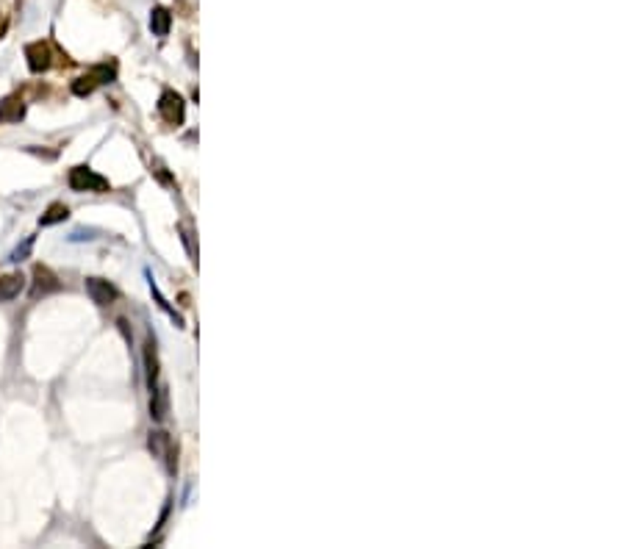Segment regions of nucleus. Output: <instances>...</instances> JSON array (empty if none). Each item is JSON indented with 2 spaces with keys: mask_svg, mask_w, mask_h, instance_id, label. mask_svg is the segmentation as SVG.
Masks as SVG:
<instances>
[{
  "mask_svg": "<svg viewBox=\"0 0 624 549\" xmlns=\"http://www.w3.org/2000/svg\"><path fill=\"white\" fill-rule=\"evenodd\" d=\"M67 183H69V189L72 192H95V194H103L111 189V183L98 175L92 166H72L69 169V175H67Z\"/></svg>",
  "mask_w": 624,
  "mask_h": 549,
  "instance_id": "f257e3e1",
  "label": "nucleus"
},
{
  "mask_svg": "<svg viewBox=\"0 0 624 549\" xmlns=\"http://www.w3.org/2000/svg\"><path fill=\"white\" fill-rule=\"evenodd\" d=\"M159 114L164 117L166 125H181L183 117H186V103H183V97L178 95V92H172V89L161 92V97H159Z\"/></svg>",
  "mask_w": 624,
  "mask_h": 549,
  "instance_id": "f03ea898",
  "label": "nucleus"
},
{
  "mask_svg": "<svg viewBox=\"0 0 624 549\" xmlns=\"http://www.w3.org/2000/svg\"><path fill=\"white\" fill-rule=\"evenodd\" d=\"M25 59H28V69L31 72H45V69H50L53 64V53H50V45L47 42H31L28 47H25Z\"/></svg>",
  "mask_w": 624,
  "mask_h": 549,
  "instance_id": "7ed1b4c3",
  "label": "nucleus"
},
{
  "mask_svg": "<svg viewBox=\"0 0 624 549\" xmlns=\"http://www.w3.org/2000/svg\"><path fill=\"white\" fill-rule=\"evenodd\" d=\"M62 289V283H59V278L47 269V266H33V289L31 294L33 297H45V294H50V291H59Z\"/></svg>",
  "mask_w": 624,
  "mask_h": 549,
  "instance_id": "20e7f679",
  "label": "nucleus"
},
{
  "mask_svg": "<svg viewBox=\"0 0 624 549\" xmlns=\"http://www.w3.org/2000/svg\"><path fill=\"white\" fill-rule=\"evenodd\" d=\"M86 294L98 305H111L117 300V289L108 281H103V278H86Z\"/></svg>",
  "mask_w": 624,
  "mask_h": 549,
  "instance_id": "39448f33",
  "label": "nucleus"
},
{
  "mask_svg": "<svg viewBox=\"0 0 624 549\" xmlns=\"http://www.w3.org/2000/svg\"><path fill=\"white\" fill-rule=\"evenodd\" d=\"M23 117H25V103H23V97L11 95L0 103V125H6V123H20Z\"/></svg>",
  "mask_w": 624,
  "mask_h": 549,
  "instance_id": "423d86ee",
  "label": "nucleus"
},
{
  "mask_svg": "<svg viewBox=\"0 0 624 549\" xmlns=\"http://www.w3.org/2000/svg\"><path fill=\"white\" fill-rule=\"evenodd\" d=\"M25 286V278L20 275V272H11V275H3L0 278V302H8V300H14L20 291Z\"/></svg>",
  "mask_w": 624,
  "mask_h": 549,
  "instance_id": "0eeeda50",
  "label": "nucleus"
},
{
  "mask_svg": "<svg viewBox=\"0 0 624 549\" xmlns=\"http://www.w3.org/2000/svg\"><path fill=\"white\" fill-rule=\"evenodd\" d=\"M144 372H147V386L153 391L156 380H159V358H156V341L153 339L144 341Z\"/></svg>",
  "mask_w": 624,
  "mask_h": 549,
  "instance_id": "6e6552de",
  "label": "nucleus"
},
{
  "mask_svg": "<svg viewBox=\"0 0 624 549\" xmlns=\"http://www.w3.org/2000/svg\"><path fill=\"white\" fill-rule=\"evenodd\" d=\"M169 26H172V14L166 11L164 6H156L150 11V31L156 36H166L169 33Z\"/></svg>",
  "mask_w": 624,
  "mask_h": 549,
  "instance_id": "1a4fd4ad",
  "label": "nucleus"
},
{
  "mask_svg": "<svg viewBox=\"0 0 624 549\" xmlns=\"http://www.w3.org/2000/svg\"><path fill=\"white\" fill-rule=\"evenodd\" d=\"M67 217H69V208H67L64 203H53L42 217H39V225L42 227H50V225H59V222H64Z\"/></svg>",
  "mask_w": 624,
  "mask_h": 549,
  "instance_id": "9d476101",
  "label": "nucleus"
},
{
  "mask_svg": "<svg viewBox=\"0 0 624 549\" xmlns=\"http://www.w3.org/2000/svg\"><path fill=\"white\" fill-rule=\"evenodd\" d=\"M150 417H153V421H164V417H166V388H153V400H150Z\"/></svg>",
  "mask_w": 624,
  "mask_h": 549,
  "instance_id": "9b49d317",
  "label": "nucleus"
},
{
  "mask_svg": "<svg viewBox=\"0 0 624 549\" xmlns=\"http://www.w3.org/2000/svg\"><path fill=\"white\" fill-rule=\"evenodd\" d=\"M147 447H150V453L159 455V458H164L169 453V447H172V441H169V436L161 433V430H156V433H150V438H147Z\"/></svg>",
  "mask_w": 624,
  "mask_h": 549,
  "instance_id": "f8f14e48",
  "label": "nucleus"
},
{
  "mask_svg": "<svg viewBox=\"0 0 624 549\" xmlns=\"http://www.w3.org/2000/svg\"><path fill=\"white\" fill-rule=\"evenodd\" d=\"M89 75H92V78H95V84H111V81H114V78H117V69H114V64L108 67V64H98V67H92V69H89Z\"/></svg>",
  "mask_w": 624,
  "mask_h": 549,
  "instance_id": "ddd939ff",
  "label": "nucleus"
},
{
  "mask_svg": "<svg viewBox=\"0 0 624 549\" xmlns=\"http://www.w3.org/2000/svg\"><path fill=\"white\" fill-rule=\"evenodd\" d=\"M95 86H98V84H95V78L86 72L84 78H78V81L72 84V92H75L78 97H86V95H92V92H95Z\"/></svg>",
  "mask_w": 624,
  "mask_h": 549,
  "instance_id": "4468645a",
  "label": "nucleus"
},
{
  "mask_svg": "<svg viewBox=\"0 0 624 549\" xmlns=\"http://www.w3.org/2000/svg\"><path fill=\"white\" fill-rule=\"evenodd\" d=\"M31 247H33V236H28L14 253H11V261H23V259H28V253H31Z\"/></svg>",
  "mask_w": 624,
  "mask_h": 549,
  "instance_id": "2eb2a0df",
  "label": "nucleus"
},
{
  "mask_svg": "<svg viewBox=\"0 0 624 549\" xmlns=\"http://www.w3.org/2000/svg\"><path fill=\"white\" fill-rule=\"evenodd\" d=\"M6 28H8V20H6V17H0V36L6 33Z\"/></svg>",
  "mask_w": 624,
  "mask_h": 549,
  "instance_id": "dca6fc26",
  "label": "nucleus"
}]
</instances>
